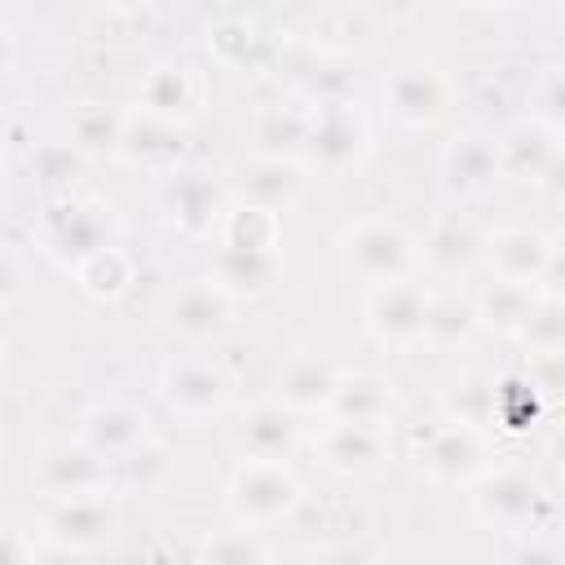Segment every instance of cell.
Masks as SVG:
<instances>
[{"mask_svg":"<svg viewBox=\"0 0 565 565\" xmlns=\"http://www.w3.org/2000/svg\"><path fill=\"white\" fill-rule=\"evenodd\" d=\"M230 194L234 203H247V207H265V212H287L291 203H300L305 194V163H291V159H265V154H252L234 168L230 177Z\"/></svg>","mask_w":565,"mask_h":565,"instance_id":"cell-15","label":"cell"},{"mask_svg":"<svg viewBox=\"0 0 565 565\" xmlns=\"http://www.w3.org/2000/svg\"><path fill=\"white\" fill-rule=\"evenodd\" d=\"M543 411V393L525 371L494 380V428L499 433H525Z\"/></svg>","mask_w":565,"mask_h":565,"instance_id":"cell-34","label":"cell"},{"mask_svg":"<svg viewBox=\"0 0 565 565\" xmlns=\"http://www.w3.org/2000/svg\"><path fill=\"white\" fill-rule=\"evenodd\" d=\"M110 468H115V481L119 486H128V490H154L168 477V450L159 441H146V446L128 450L124 459H115Z\"/></svg>","mask_w":565,"mask_h":565,"instance_id":"cell-39","label":"cell"},{"mask_svg":"<svg viewBox=\"0 0 565 565\" xmlns=\"http://www.w3.org/2000/svg\"><path fill=\"white\" fill-rule=\"evenodd\" d=\"M35 556H40V539L26 530V525H18V521H9L4 525V547H0V565H35Z\"/></svg>","mask_w":565,"mask_h":565,"instance_id":"cell-42","label":"cell"},{"mask_svg":"<svg viewBox=\"0 0 565 565\" xmlns=\"http://www.w3.org/2000/svg\"><path fill=\"white\" fill-rule=\"evenodd\" d=\"M494 146H499V172L512 177V181H534V185H543V177H547V168L561 150L556 128H547L543 119L512 124L508 132L494 137Z\"/></svg>","mask_w":565,"mask_h":565,"instance_id":"cell-25","label":"cell"},{"mask_svg":"<svg viewBox=\"0 0 565 565\" xmlns=\"http://www.w3.org/2000/svg\"><path fill=\"white\" fill-rule=\"evenodd\" d=\"M428 309H433V291L415 278H402V282H388V287L371 291V300L362 309V322L384 349H411V344H424Z\"/></svg>","mask_w":565,"mask_h":565,"instance_id":"cell-11","label":"cell"},{"mask_svg":"<svg viewBox=\"0 0 565 565\" xmlns=\"http://www.w3.org/2000/svg\"><path fill=\"white\" fill-rule=\"evenodd\" d=\"M35 238L53 260H62L71 269L79 260H88L93 252H102L106 243H115L102 207H93V203H84L75 194H57V199L44 203V212L35 221Z\"/></svg>","mask_w":565,"mask_h":565,"instance_id":"cell-6","label":"cell"},{"mask_svg":"<svg viewBox=\"0 0 565 565\" xmlns=\"http://www.w3.org/2000/svg\"><path fill=\"white\" fill-rule=\"evenodd\" d=\"M344 260H349V269L358 278H366L375 287H388V282L411 278V269L419 260V247H415V238L406 234L402 221H393V216H362L344 234Z\"/></svg>","mask_w":565,"mask_h":565,"instance_id":"cell-3","label":"cell"},{"mask_svg":"<svg viewBox=\"0 0 565 565\" xmlns=\"http://www.w3.org/2000/svg\"><path fill=\"white\" fill-rule=\"evenodd\" d=\"M35 565H88V552H79V547H66V543H53V539H44V543H40V556H35Z\"/></svg>","mask_w":565,"mask_h":565,"instance_id":"cell-45","label":"cell"},{"mask_svg":"<svg viewBox=\"0 0 565 565\" xmlns=\"http://www.w3.org/2000/svg\"><path fill=\"white\" fill-rule=\"evenodd\" d=\"M477 300V318L486 331H499V335H512L525 327L530 309L539 305V291L534 287H516V282H503V278H490L481 282V291L472 296Z\"/></svg>","mask_w":565,"mask_h":565,"instance_id":"cell-29","label":"cell"},{"mask_svg":"<svg viewBox=\"0 0 565 565\" xmlns=\"http://www.w3.org/2000/svg\"><path fill=\"white\" fill-rule=\"evenodd\" d=\"M313 565H384V561H380L375 547H366V543H358V539H340V543L322 547Z\"/></svg>","mask_w":565,"mask_h":565,"instance_id":"cell-43","label":"cell"},{"mask_svg":"<svg viewBox=\"0 0 565 565\" xmlns=\"http://www.w3.org/2000/svg\"><path fill=\"white\" fill-rule=\"evenodd\" d=\"M159 397L185 424H207L230 402V375L221 362L199 353H172L159 366Z\"/></svg>","mask_w":565,"mask_h":565,"instance_id":"cell-4","label":"cell"},{"mask_svg":"<svg viewBox=\"0 0 565 565\" xmlns=\"http://www.w3.org/2000/svg\"><path fill=\"white\" fill-rule=\"evenodd\" d=\"M234 446H238L243 459L287 463L296 455V446H300V415L287 411L282 402H256L234 424Z\"/></svg>","mask_w":565,"mask_h":565,"instance_id":"cell-17","label":"cell"},{"mask_svg":"<svg viewBox=\"0 0 565 565\" xmlns=\"http://www.w3.org/2000/svg\"><path fill=\"white\" fill-rule=\"evenodd\" d=\"M366 146H371V128H366L358 102L313 106L305 168H318L322 177H340V172H349L353 163H362Z\"/></svg>","mask_w":565,"mask_h":565,"instance_id":"cell-9","label":"cell"},{"mask_svg":"<svg viewBox=\"0 0 565 565\" xmlns=\"http://www.w3.org/2000/svg\"><path fill=\"white\" fill-rule=\"evenodd\" d=\"M260 49V31L252 18L243 13H221L207 22V53L221 62V66H247Z\"/></svg>","mask_w":565,"mask_h":565,"instance_id":"cell-35","label":"cell"},{"mask_svg":"<svg viewBox=\"0 0 565 565\" xmlns=\"http://www.w3.org/2000/svg\"><path fill=\"white\" fill-rule=\"evenodd\" d=\"M472 508L486 525L508 530V534H543L556 503L552 494L521 468H490L477 486H472Z\"/></svg>","mask_w":565,"mask_h":565,"instance_id":"cell-1","label":"cell"},{"mask_svg":"<svg viewBox=\"0 0 565 565\" xmlns=\"http://www.w3.org/2000/svg\"><path fill=\"white\" fill-rule=\"evenodd\" d=\"M547 455H552V463H556V477H561V486H565V428H556V437L547 441Z\"/></svg>","mask_w":565,"mask_h":565,"instance_id":"cell-48","label":"cell"},{"mask_svg":"<svg viewBox=\"0 0 565 565\" xmlns=\"http://www.w3.org/2000/svg\"><path fill=\"white\" fill-rule=\"evenodd\" d=\"M225 503H230V512H234L238 525L260 530V525L291 521L296 508L305 503V486H300V477H296L287 463H256V459H243V463L230 472Z\"/></svg>","mask_w":565,"mask_h":565,"instance_id":"cell-2","label":"cell"},{"mask_svg":"<svg viewBox=\"0 0 565 565\" xmlns=\"http://www.w3.org/2000/svg\"><path fill=\"white\" fill-rule=\"evenodd\" d=\"M119 525V499L115 486L93 490V494H75V499H53V508L44 512V534L53 543L93 552L102 547Z\"/></svg>","mask_w":565,"mask_h":565,"instance_id":"cell-14","label":"cell"},{"mask_svg":"<svg viewBox=\"0 0 565 565\" xmlns=\"http://www.w3.org/2000/svg\"><path fill=\"white\" fill-rule=\"evenodd\" d=\"M137 110L154 115V119H168V124H181L199 110V79L194 71L181 62V57H163L154 62L146 75H141V88H137Z\"/></svg>","mask_w":565,"mask_h":565,"instance_id":"cell-23","label":"cell"},{"mask_svg":"<svg viewBox=\"0 0 565 565\" xmlns=\"http://www.w3.org/2000/svg\"><path fill=\"white\" fill-rule=\"evenodd\" d=\"M441 411L450 424H468V428H494V375L486 371H468L459 375L446 393H441Z\"/></svg>","mask_w":565,"mask_h":565,"instance_id":"cell-33","label":"cell"},{"mask_svg":"<svg viewBox=\"0 0 565 565\" xmlns=\"http://www.w3.org/2000/svg\"><path fill=\"white\" fill-rule=\"evenodd\" d=\"M313 459L335 477H375V472L388 468L393 450H388L384 428L327 419L313 437Z\"/></svg>","mask_w":565,"mask_h":565,"instance_id":"cell-13","label":"cell"},{"mask_svg":"<svg viewBox=\"0 0 565 565\" xmlns=\"http://www.w3.org/2000/svg\"><path fill=\"white\" fill-rule=\"evenodd\" d=\"M31 486L49 499H75V494H93V490L115 486V468L106 455H97L93 446L71 437V441H53L35 455Z\"/></svg>","mask_w":565,"mask_h":565,"instance_id":"cell-10","label":"cell"},{"mask_svg":"<svg viewBox=\"0 0 565 565\" xmlns=\"http://www.w3.org/2000/svg\"><path fill=\"white\" fill-rule=\"evenodd\" d=\"M282 274V252H252V247H225L212 243V278L234 296L252 300L265 296Z\"/></svg>","mask_w":565,"mask_h":565,"instance_id":"cell-26","label":"cell"},{"mask_svg":"<svg viewBox=\"0 0 565 565\" xmlns=\"http://www.w3.org/2000/svg\"><path fill=\"white\" fill-rule=\"evenodd\" d=\"M543 190L565 203V146L556 150V159H552V168H547V177H543Z\"/></svg>","mask_w":565,"mask_h":565,"instance_id":"cell-47","label":"cell"},{"mask_svg":"<svg viewBox=\"0 0 565 565\" xmlns=\"http://www.w3.org/2000/svg\"><path fill=\"white\" fill-rule=\"evenodd\" d=\"M230 318H234V296L212 274L181 278L159 305V327L181 344H212L216 335H225Z\"/></svg>","mask_w":565,"mask_h":565,"instance_id":"cell-5","label":"cell"},{"mask_svg":"<svg viewBox=\"0 0 565 565\" xmlns=\"http://www.w3.org/2000/svg\"><path fill=\"white\" fill-rule=\"evenodd\" d=\"M450 106V79L437 62L406 57L384 75V110L402 128H433Z\"/></svg>","mask_w":565,"mask_h":565,"instance_id":"cell-7","label":"cell"},{"mask_svg":"<svg viewBox=\"0 0 565 565\" xmlns=\"http://www.w3.org/2000/svg\"><path fill=\"white\" fill-rule=\"evenodd\" d=\"M335 384H340V366L335 362H327L322 353H296V358H287L282 362V371H278V397L274 402H282L287 411H296V415H327V406H331V397H335Z\"/></svg>","mask_w":565,"mask_h":565,"instance_id":"cell-24","label":"cell"},{"mask_svg":"<svg viewBox=\"0 0 565 565\" xmlns=\"http://www.w3.org/2000/svg\"><path fill=\"white\" fill-rule=\"evenodd\" d=\"M499 146L486 132H459L441 150V185L455 199H477L499 181Z\"/></svg>","mask_w":565,"mask_h":565,"instance_id":"cell-18","label":"cell"},{"mask_svg":"<svg viewBox=\"0 0 565 565\" xmlns=\"http://www.w3.org/2000/svg\"><path fill=\"white\" fill-rule=\"evenodd\" d=\"M79 163H84V154H79L71 141H44V146L31 150V172L44 181L49 199L71 194V181H75Z\"/></svg>","mask_w":565,"mask_h":565,"instance_id":"cell-38","label":"cell"},{"mask_svg":"<svg viewBox=\"0 0 565 565\" xmlns=\"http://www.w3.org/2000/svg\"><path fill=\"white\" fill-rule=\"evenodd\" d=\"M216 243L225 247H252V252H278L282 243V216L265 212V207H247V203H230L225 221L216 230Z\"/></svg>","mask_w":565,"mask_h":565,"instance_id":"cell-32","label":"cell"},{"mask_svg":"<svg viewBox=\"0 0 565 565\" xmlns=\"http://www.w3.org/2000/svg\"><path fill=\"white\" fill-rule=\"evenodd\" d=\"M71 274H75V287L88 300H119L132 287V256L119 243H106L102 252H93L88 260H79Z\"/></svg>","mask_w":565,"mask_h":565,"instance_id":"cell-31","label":"cell"},{"mask_svg":"<svg viewBox=\"0 0 565 565\" xmlns=\"http://www.w3.org/2000/svg\"><path fill=\"white\" fill-rule=\"evenodd\" d=\"M313 110L305 102H265L252 115V154L305 163Z\"/></svg>","mask_w":565,"mask_h":565,"instance_id":"cell-22","label":"cell"},{"mask_svg":"<svg viewBox=\"0 0 565 565\" xmlns=\"http://www.w3.org/2000/svg\"><path fill=\"white\" fill-rule=\"evenodd\" d=\"M185 154H190V141H185V128H181V124L154 119V115H146V110H128V128H124V150H119V159L168 177V172L185 168Z\"/></svg>","mask_w":565,"mask_h":565,"instance_id":"cell-19","label":"cell"},{"mask_svg":"<svg viewBox=\"0 0 565 565\" xmlns=\"http://www.w3.org/2000/svg\"><path fill=\"white\" fill-rule=\"evenodd\" d=\"M516 344L530 358H565V305L539 296V305L530 309L525 327L516 331Z\"/></svg>","mask_w":565,"mask_h":565,"instance_id":"cell-36","label":"cell"},{"mask_svg":"<svg viewBox=\"0 0 565 565\" xmlns=\"http://www.w3.org/2000/svg\"><path fill=\"white\" fill-rule=\"evenodd\" d=\"M539 296H547V300H561V305H565V243H561V247H552L547 269H543V278H539Z\"/></svg>","mask_w":565,"mask_h":565,"instance_id":"cell-44","label":"cell"},{"mask_svg":"<svg viewBox=\"0 0 565 565\" xmlns=\"http://www.w3.org/2000/svg\"><path fill=\"white\" fill-rule=\"evenodd\" d=\"M424 265L441 278H459L468 274L472 265L486 260V234L463 216V212H441L428 234H424V247H419Z\"/></svg>","mask_w":565,"mask_h":565,"instance_id":"cell-20","label":"cell"},{"mask_svg":"<svg viewBox=\"0 0 565 565\" xmlns=\"http://www.w3.org/2000/svg\"><path fill=\"white\" fill-rule=\"evenodd\" d=\"M419 468L437 486H477L490 472V441L481 428L441 419L415 450Z\"/></svg>","mask_w":565,"mask_h":565,"instance_id":"cell-8","label":"cell"},{"mask_svg":"<svg viewBox=\"0 0 565 565\" xmlns=\"http://www.w3.org/2000/svg\"><path fill=\"white\" fill-rule=\"evenodd\" d=\"M481 331L477 318V300L459 296V291H433V309H428V327H424V344L428 349H459Z\"/></svg>","mask_w":565,"mask_h":565,"instance_id":"cell-30","label":"cell"},{"mask_svg":"<svg viewBox=\"0 0 565 565\" xmlns=\"http://www.w3.org/2000/svg\"><path fill=\"white\" fill-rule=\"evenodd\" d=\"M159 199H163L168 221H172L185 238H212V234L221 230V221H225V207H230V203H225V185H221L212 172L190 168V163L163 177Z\"/></svg>","mask_w":565,"mask_h":565,"instance_id":"cell-12","label":"cell"},{"mask_svg":"<svg viewBox=\"0 0 565 565\" xmlns=\"http://www.w3.org/2000/svg\"><path fill=\"white\" fill-rule=\"evenodd\" d=\"M199 565H269V547L256 539V530L234 525L199 543Z\"/></svg>","mask_w":565,"mask_h":565,"instance_id":"cell-37","label":"cell"},{"mask_svg":"<svg viewBox=\"0 0 565 565\" xmlns=\"http://www.w3.org/2000/svg\"><path fill=\"white\" fill-rule=\"evenodd\" d=\"M534 106L547 128H565V62H547L534 79Z\"/></svg>","mask_w":565,"mask_h":565,"instance_id":"cell-40","label":"cell"},{"mask_svg":"<svg viewBox=\"0 0 565 565\" xmlns=\"http://www.w3.org/2000/svg\"><path fill=\"white\" fill-rule=\"evenodd\" d=\"M552 247H556V243H547V234L525 230V225L494 230V234L486 238L490 278H503V282H516V287H534V291H539V278H543V269H547Z\"/></svg>","mask_w":565,"mask_h":565,"instance_id":"cell-21","label":"cell"},{"mask_svg":"<svg viewBox=\"0 0 565 565\" xmlns=\"http://www.w3.org/2000/svg\"><path fill=\"white\" fill-rule=\"evenodd\" d=\"M393 384L371 375V371H340L335 397L327 406V419H344V424H371L384 428L393 419Z\"/></svg>","mask_w":565,"mask_h":565,"instance_id":"cell-27","label":"cell"},{"mask_svg":"<svg viewBox=\"0 0 565 565\" xmlns=\"http://www.w3.org/2000/svg\"><path fill=\"white\" fill-rule=\"evenodd\" d=\"M124 128H128V110L110 106V102H75L66 115V141L84 154V159H110L124 150Z\"/></svg>","mask_w":565,"mask_h":565,"instance_id":"cell-28","label":"cell"},{"mask_svg":"<svg viewBox=\"0 0 565 565\" xmlns=\"http://www.w3.org/2000/svg\"><path fill=\"white\" fill-rule=\"evenodd\" d=\"M75 437L115 463L128 450L150 441V415L128 397H106V402H97V406H88L79 415V433Z\"/></svg>","mask_w":565,"mask_h":565,"instance_id":"cell-16","label":"cell"},{"mask_svg":"<svg viewBox=\"0 0 565 565\" xmlns=\"http://www.w3.org/2000/svg\"><path fill=\"white\" fill-rule=\"evenodd\" d=\"M503 565H565V552H561L547 534H521V539L508 547Z\"/></svg>","mask_w":565,"mask_h":565,"instance_id":"cell-41","label":"cell"},{"mask_svg":"<svg viewBox=\"0 0 565 565\" xmlns=\"http://www.w3.org/2000/svg\"><path fill=\"white\" fill-rule=\"evenodd\" d=\"M18 287H22V260H18V247L9 243V252H4V300L9 305L18 300Z\"/></svg>","mask_w":565,"mask_h":565,"instance_id":"cell-46","label":"cell"}]
</instances>
